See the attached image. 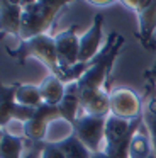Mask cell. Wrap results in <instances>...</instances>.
Segmentation results:
<instances>
[{"label":"cell","instance_id":"8","mask_svg":"<svg viewBox=\"0 0 156 158\" xmlns=\"http://www.w3.org/2000/svg\"><path fill=\"white\" fill-rule=\"evenodd\" d=\"M36 109L20 106L15 100V85H2L0 92V126L5 129V126L12 119H17L20 123H27L34 116Z\"/></svg>","mask_w":156,"mask_h":158},{"label":"cell","instance_id":"3","mask_svg":"<svg viewBox=\"0 0 156 158\" xmlns=\"http://www.w3.org/2000/svg\"><path fill=\"white\" fill-rule=\"evenodd\" d=\"M5 51L10 58H15L20 65H24L27 58H36L43 61V65L51 72V75H56L58 78L61 77V66L58 61L54 36L43 34L32 39H24L19 43L17 48H5Z\"/></svg>","mask_w":156,"mask_h":158},{"label":"cell","instance_id":"21","mask_svg":"<svg viewBox=\"0 0 156 158\" xmlns=\"http://www.w3.org/2000/svg\"><path fill=\"white\" fill-rule=\"evenodd\" d=\"M92 158H110V156L102 150V151H98V153H92Z\"/></svg>","mask_w":156,"mask_h":158},{"label":"cell","instance_id":"20","mask_svg":"<svg viewBox=\"0 0 156 158\" xmlns=\"http://www.w3.org/2000/svg\"><path fill=\"white\" fill-rule=\"evenodd\" d=\"M144 77H146V80H148V82H151L153 85L156 87V63H154V65H153L149 70H146V72H144Z\"/></svg>","mask_w":156,"mask_h":158},{"label":"cell","instance_id":"10","mask_svg":"<svg viewBox=\"0 0 156 158\" xmlns=\"http://www.w3.org/2000/svg\"><path fill=\"white\" fill-rule=\"evenodd\" d=\"M102 29H104V15L95 14L92 27L80 38V61L88 63L100 53V41H102Z\"/></svg>","mask_w":156,"mask_h":158},{"label":"cell","instance_id":"7","mask_svg":"<svg viewBox=\"0 0 156 158\" xmlns=\"http://www.w3.org/2000/svg\"><path fill=\"white\" fill-rule=\"evenodd\" d=\"M61 119V112L58 106H49V104H43L37 107L34 116L31 117L27 123H24V136L29 143H43L46 138V131L53 121Z\"/></svg>","mask_w":156,"mask_h":158},{"label":"cell","instance_id":"15","mask_svg":"<svg viewBox=\"0 0 156 158\" xmlns=\"http://www.w3.org/2000/svg\"><path fill=\"white\" fill-rule=\"evenodd\" d=\"M14 85H15V100L20 106L37 109L44 104L39 85H31V83H14Z\"/></svg>","mask_w":156,"mask_h":158},{"label":"cell","instance_id":"18","mask_svg":"<svg viewBox=\"0 0 156 158\" xmlns=\"http://www.w3.org/2000/svg\"><path fill=\"white\" fill-rule=\"evenodd\" d=\"M154 153L153 151V143L149 134H142L139 131L131 141L129 146V158H148Z\"/></svg>","mask_w":156,"mask_h":158},{"label":"cell","instance_id":"19","mask_svg":"<svg viewBox=\"0 0 156 158\" xmlns=\"http://www.w3.org/2000/svg\"><path fill=\"white\" fill-rule=\"evenodd\" d=\"M39 158H66L56 143H44Z\"/></svg>","mask_w":156,"mask_h":158},{"label":"cell","instance_id":"13","mask_svg":"<svg viewBox=\"0 0 156 158\" xmlns=\"http://www.w3.org/2000/svg\"><path fill=\"white\" fill-rule=\"evenodd\" d=\"M156 87L151 82L146 83V92H148V100L142 107V117H144V126L148 129V134L153 143V151L156 155Z\"/></svg>","mask_w":156,"mask_h":158},{"label":"cell","instance_id":"12","mask_svg":"<svg viewBox=\"0 0 156 158\" xmlns=\"http://www.w3.org/2000/svg\"><path fill=\"white\" fill-rule=\"evenodd\" d=\"M81 107V100H80V90H78V83H68L66 85V92H64L63 100L60 102L58 109L61 112V119H64L68 124H73L76 121V112Z\"/></svg>","mask_w":156,"mask_h":158},{"label":"cell","instance_id":"11","mask_svg":"<svg viewBox=\"0 0 156 158\" xmlns=\"http://www.w3.org/2000/svg\"><path fill=\"white\" fill-rule=\"evenodd\" d=\"M0 29L2 34H10L20 39V22H22L24 5L22 2L2 0L0 2Z\"/></svg>","mask_w":156,"mask_h":158},{"label":"cell","instance_id":"14","mask_svg":"<svg viewBox=\"0 0 156 158\" xmlns=\"http://www.w3.org/2000/svg\"><path fill=\"white\" fill-rule=\"evenodd\" d=\"M39 90H41V95H43L44 104L60 106V102L64 97V92H66V83L61 82L56 75H47L46 78L41 82Z\"/></svg>","mask_w":156,"mask_h":158},{"label":"cell","instance_id":"1","mask_svg":"<svg viewBox=\"0 0 156 158\" xmlns=\"http://www.w3.org/2000/svg\"><path fill=\"white\" fill-rule=\"evenodd\" d=\"M122 44H124V38L121 34H117V32L109 34L104 48L90 61V66L85 72V75L76 82L81 104L85 100L92 99L93 95H97V94H100L102 90H112L109 87L110 73H112V66L115 63V58L119 56V53L122 49Z\"/></svg>","mask_w":156,"mask_h":158},{"label":"cell","instance_id":"5","mask_svg":"<svg viewBox=\"0 0 156 158\" xmlns=\"http://www.w3.org/2000/svg\"><path fill=\"white\" fill-rule=\"evenodd\" d=\"M107 117L105 116H92V114H81L71 124L73 133L76 134L78 139L92 153L102 151L100 144L105 143V123H107Z\"/></svg>","mask_w":156,"mask_h":158},{"label":"cell","instance_id":"6","mask_svg":"<svg viewBox=\"0 0 156 158\" xmlns=\"http://www.w3.org/2000/svg\"><path fill=\"white\" fill-rule=\"evenodd\" d=\"M142 99L127 87H115L110 90V116L132 121L142 116Z\"/></svg>","mask_w":156,"mask_h":158},{"label":"cell","instance_id":"22","mask_svg":"<svg viewBox=\"0 0 156 158\" xmlns=\"http://www.w3.org/2000/svg\"><path fill=\"white\" fill-rule=\"evenodd\" d=\"M148 158H156V155H154V153H153V155H151V156H148Z\"/></svg>","mask_w":156,"mask_h":158},{"label":"cell","instance_id":"4","mask_svg":"<svg viewBox=\"0 0 156 158\" xmlns=\"http://www.w3.org/2000/svg\"><path fill=\"white\" fill-rule=\"evenodd\" d=\"M122 4L131 7L138 15L139 31L136 38L141 41L144 49H154V31H156V0H124Z\"/></svg>","mask_w":156,"mask_h":158},{"label":"cell","instance_id":"9","mask_svg":"<svg viewBox=\"0 0 156 158\" xmlns=\"http://www.w3.org/2000/svg\"><path fill=\"white\" fill-rule=\"evenodd\" d=\"M76 29H78V24H75L54 36L61 72L80 61V38L76 36Z\"/></svg>","mask_w":156,"mask_h":158},{"label":"cell","instance_id":"17","mask_svg":"<svg viewBox=\"0 0 156 158\" xmlns=\"http://www.w3.org/2000/svg\"><path fill=\"white\" fill-rule=\"evenodd\" d=\"M24 139L10 134L7 129H2L0 134V158H24Z\"/></svg>","mask_w":156,"mask_h":158},{"label":"cell","instance_id":"2","mask_svg":"<svg viewBox=\"0 0 156 158\" xmlns=\"http://www.w3.org/2000/svg\"><path fill=\"white\" fill-rule=\"evenodd\" d=\"M22 22H20V41L32 39L36 36L47 34L56 15L68 7L66 0H36L22 2Z\"/></svg>","mask_w":156,"mask_h":158},{"label":"cell","instance_id":"23","mask_svg":"<svg viewBox=\"0 0 156 158\" xmlns=\"http://www.w3.org/2000/svg\"><path fill=\"white\" fill-rule=\"evenodd\" d=\"M154 48H156V39H154Z\"/></svg>","mask_w":156,"mask_h":158},{"label":"cell","instance_id":"16","mask_svg":"<svg viewBox=\"0 0 156 158\" xmlns=\"http://www.w3.org/2000/svg\"><path fill=\"white\" fill-rule=\"evenodd\" d=\"M56 144L60 146V150L64 153L66 158H92V151L78 139V136L73 131L61 141H56Z\"/></svg>","mask_w":156,"mask_h":158}]
</instances>
